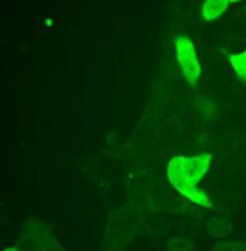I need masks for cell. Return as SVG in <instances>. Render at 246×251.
Wrapping results in <instances>:
<instances>
[{
  "label": "cell",
  "mask_w": 246,
  "mask_h": 251,
  "mask_svg": "<svg viewBox=\"0 0 246 251\" xmlns=\"http://www.w3.org/2000/svg\"><path fill=\"white\" fill-rule=\"evenodd\" d=\"M209 164H211V156L199 154L191 157L177 156L169 161L168 166L169 181L176 188V191L188 198L189 201L204 206V208H211V201L208 200L204 191L197 188V184L206 174Z\"/></svg>",
  "instance_id": "obj_1"
},
{
  "label": "cell",
  "mask_w": 246,
  "mask_h": 251,
  "mask_svg": "<svg viewBox=\"0 0 246 251\" xmlns=\"http://www.w3.org/2000/svg\"><path fill=\"white\" fill-rule=\"evenodd\" d=\"M176 59L179 69L183 72L184 79L191 87L197 86V80L201 77V64L197 59L196 46L188 35H179L176 39Z\"/></svg>",
  "instance_id": "obj_2"
},
{
  "label": "cell",
  "mask_w": 246,
  "mask_h": 251,
  "mask_svg": "<svg viewBox=\"0 0 246 251\" xmlns=\"http://www.w3.org/2000/svg\"><path fill=\"white\" fill-rule=\"evenodd\" d=\"M206 229L216 240H223L233 233V223L223 216H211L206 221Z\"/></svg>",
  "instance_id": "obj_3"
},
{
  "label": "cell",
  "mask_w": 246,
  "mask_h": 251,
  "mask_svg": "<svg viewBox=\"0 0 246 251\" xmlns=\"http://www.w3.org/2000/svg\"><path fill=\"white\" fill-rule=\"evenodd\" d=\"M228 5V0H204L203 7H201V15L206 22H213L226 12Z\"/></svg>",
  "instance_id": "obj_4"
},
{
  "label": "cell",
  "mask_w": 246,
  "mask_h": 251,
  "mask_svg": "<svg viewBox=\"0 0 246 251\" xmlns=\"http://www.w3.org/2000/svg\"><path fill=\"white\" fill-rule=\"evenodd\" d=\"M229 62H231V67L235 69L238 79L246 84V50L240 52V54H233L229 57Z\"/></svg>",
  "instance_id": "obj_5"
},
{
  "label": "cell",
  "mask_w": 246,
  "mask_h": 251,
  "mask_svg": "<svg viewBox=\"0 0 246 251\" xmlns=\"http://www.w3.org/2000/svg\"><path fill=\"white\" fill-rule=\"evenodd\" d=\"M169 251H195V245L186 238H171L168 241Z\"/></svg>",
  "instance_id": "obj_6"
},
{
  "label": "cell",
  "mask_w": 246,
  "mask_h": 251,
  "mask_svg": "<svg viewBox=\"0 0 246 251\" xmlns=\"http://www.w3.org/2000/svg\"><path fill=\"white\" fill-rule=\"evenodd\" d=\"M213 251H246V241H218Z\"/></svg>",
  "instance_id": "obj_7"
},
{
  "label": "cell",
  "mask_w": 246,
  "mask_h": 251,
  "mask_svg": "<svg viewBox=\"0 0 246 251\" xmlns=\"http://www.w3.org/2000/svg\"><path fill=\"white\" fill-rule=\"evenodd\" d=\"M228 2L231 3V2H241V0H228Z\"/></svg>",
  "instance_id": "obj_8"
},
{
  "label": "cell",
  "mask_w": 246,
  "mask_h": 251,
  "mask_svg": "<svg viewBox=\"0 0 246 251\" xmlns=\"http://www.w3.org/2000/svg\"><path fill=\"white\" fill-rule=\"evenodd\" d=\"M10 251H12V250H10Z\"/></svg>",
  "instance_id": "obj_9"
}]
</instances>
